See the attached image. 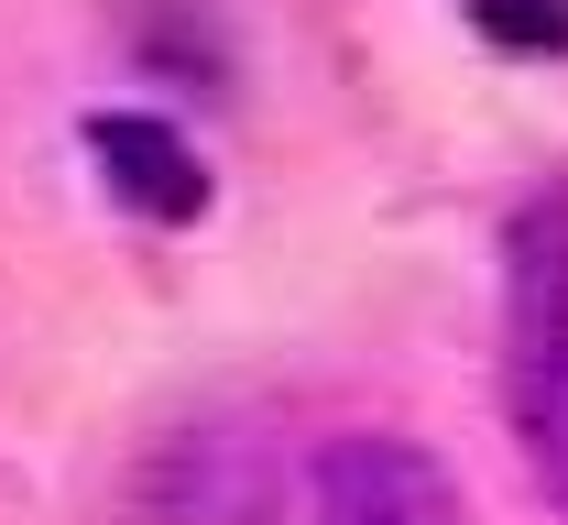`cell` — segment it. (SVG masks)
<instances>
[{"label": "cell", "instance_id": "6da1fadb", "mask_svg": "<svg viewBox=\"0 0 568 525\" xmlns=\"http://www.w3.org/2000/svg\"><path fill=\"white\" fill-rule=\"evenodd\" d=\"M503 405L536 493L568 515V175L503 230Z\"/></svg>", "mask_w": 568, "mask_h": 525}, {"label": "cell", "instance_id": "7a4b0ae2", "mask_svg": "<svg viewBox=\"0 0 568 525\" xmlns=\"http://www.w3.org/2000/svg\"><path fill=\"white\" fill-rule=\"evenodd\" d=\"M306 525H470L459 482L416 438H328L306 482Z\"/></svg>", "mask_w": 568, "mask_h": 525}, {"label": "cell", "instance_id": "3957f363", "mask_svg": "<svg viewBox=\"0 0 568 525\" xmlns=\"http://www.w3.org/2000/svg\"><path fill=\"white\" fill-rule=\"evenodd\" d=\"M88 153H99L110 198L142 209V220H197V209H209V175H197L186 132H164V121H142V110H99V121H88Z\"/></svg>", "mask_w": 568, "mask_h": 525}, {"label": "cell", "instance_id": "277c9868", "mask_svg": "<svg viewBox=\"0 0 568 525\" xmlns=\"http://www.w3.org/2000/svg\"><path fill=\"white\" fill-rule=\"evenodd\" d=\"M481 33L493 44H568V0H481Z\"/></svg>", "mask_w": 568, "mask_h": 525}]
</instances>
